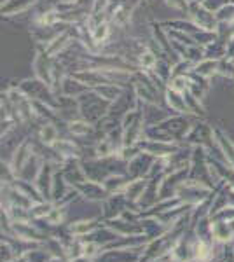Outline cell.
I'll return each instance as SVG.
<instances>
[{
  "instance_id": "cell-1",
  "label": "cell",
  "mask_w": 234,
  "mask_h": 262,
  "mask_svg": "<svg viewBox=\"0 0 234 262\" xmlns=\"http://www.w3.org/2000/svg\"><path fill=\"white\" fill-rule=\"evenodd\" d=\"M140 255L133 250H112L96 255L93 262H138Z\"/></svg>"
},
{
  "instance_id": "cell-2",
  "label": "cell",
  "mask_w": 234,
  "mask_h": 262,
  "mask_svg": "<svg viewBox=\"0 0 234 262\" xmlns=\"http://www.w3.org/2000/svg\"><path fill=\"white\" fill-rule=\"evenodd\" d=\"M211 234L219 242H229L234 236V222H215L211 224Z\"/></svg>"
},
{
  "instance_id": "cell-3",
  "label": "cell",
  "mask_w": 234,
  "mask_h": 262,
  "mask_svg": "<svg viewBox=\"0 0 234 262\" xmlns=\"http://www.w3.org/2000/svg\"><path fill=\"white\" fill-rule=\"evenodd\" d=\"M12 227H14L16 234H18V238L21 239H44L39 231L33 229L32 226H28V224H25V222H14Z\"/></svg>"
},
{
  "instance_id": "cell-4",
  "label": "cell",
  "mask_w": 234,
  "mask_h": 262,
  "mask_svg": "<svg viewBox=\"0 0 234 262\" xmlns=\"http://www.w3.org/2000/svg\"><path fill=\"white\" fill-rule=\"evenodd\" d=\"M193 252H194V259H196V260H199V262H205V260H208V259L211 257V248H210V245H208L203 238H199L198 242L194 243Z\"/></svg>"
},
{
  "instance_id": "cell-5",
  "label": "cell",
  "mask_w": 234,
  "mask_h": 262,
  "mask_svg": "<svg viewBox=\"0 0 234 262\" xmlns=\"http://www.w3.org/2000/svg\"><path fill=\"white\" fill-rule=\"evenodd\" d=\"M95 227H96V222L95 221L77 222V224H74V226L70 227V232L74 236H82V234H86V232H89L91 229H95Z\"/></svg>"
}]
</instances>
